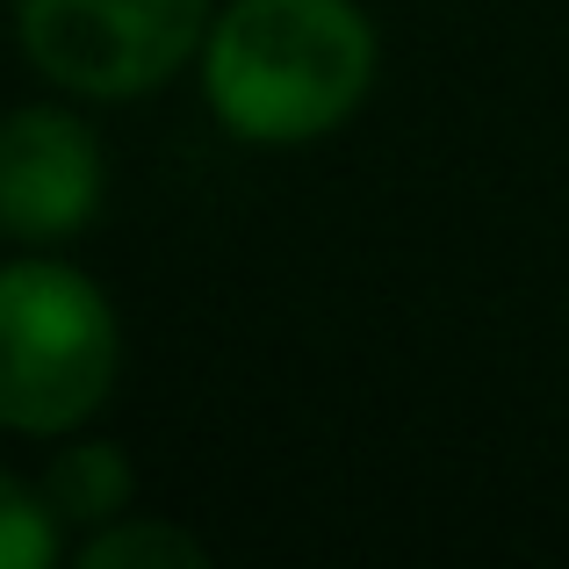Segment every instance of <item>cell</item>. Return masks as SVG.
I'll return each mask as SVG.
<instances>
[{"label": "cell", "instance_id": "6da1fadb", "mask_svg": "<svg viewBox=\"0 0 569 569\" xmlns=\"http://www.w3.org/2000/svg\"><path fill=\"white\" fill-rule=\"evenodd\" d=\"M376 29L353 0H231L202 43V94L246 144H310L361 109Z\"/></svg>", "mask_w": 569, "mask_h": 569}, {"label": "cell", "instance_id": "7a4b0ae2", "mask_svg": "<svg viewBox=\"0 0 569 569\" xmlns=\"http://www.w3.org/2000/svg\"><path fill=\"white\" fill-rule=\"evenodd\" d=\"M116 368H123L116 310L80 267H0V426L22 440H58L101 411Z\"/></svg>", "mask_w": 569, "mask_h": 569}, {"label": "cell", "instance_id": "3957f363", "mask_svg": "<svg viewBox=\"0 0 569 569\" xmlns=\"http://www.w3.org/2000/svg\"><path fill=\"white\" fill-rule=\"evenodd\" d=\"M14 29L29 66L66 94L130 101L209 43V0H22Z\"/></svg>", "mask_w": 569, "mask_h": 569}, {"label": "cell", "instance_id": "277c9868", "mask_svg": "<svg viewBox=\"0 0 569 569\" xmlns=\"http://www.w3.org/2000/svg\"><path fill=\"white\" fill-rule=\"evenodd\" d=\"M101 144L72 109H14L0 123V238H80L101 209Z\"/></svg>", "mask_w": 569, "mask_h": 569}, {"label": "cell", "instance_id": "5b68a950", "mask_svg": "<svg viewBox=\"0 0 569 569\" xmlns=\"http://www.w3.org/2000/svg\"><path fill=\"white\" fill-rule=\"evenodd\" d=\"M37 490L58 512V527H109L130 505V461L116 447H66Z\"/></svg>", "mask_w": 569, "mask_h": 569}, {"label": "cell", "instance_id": "8992f818", "mask_svg": "<svg viewBox=\"0 0 569 569\" xmlns=\"http://www.w3.org/2000/svg\"><path fill=\"white\" fill-rule=\"evenodd\" d=\"M80 569H209V548L167 519H109L80 548Z\"/></svg>", "mask_w": 569, "mask_h": 569}, {"label": "cell", "instance_id": "52a82bcc", "mask_svg": "<svg viewBox=\"0 0 569 569\" xmlns=\"http://www.w3.org/2000/svg\"><path fill=\"white\" fill-rule=\"evenodd\" d=\"M58 562V512L43 490L0 476V569H51Z\"/></svg>", "mask_w": 569, "mask_h": 569}]
</instances>
